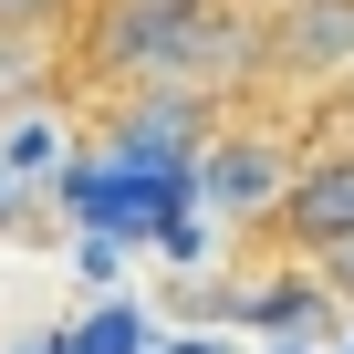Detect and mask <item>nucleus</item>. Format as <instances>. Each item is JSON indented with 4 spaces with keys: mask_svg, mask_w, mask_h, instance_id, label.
<instances>
[{
    "mask_svg": "<svg viewBox=\"0 0 354 354\" xmlns=\"http://www.w3.org/2000/svg\"><path fill=\"white\" fill-rule=\"evenodd\" d=\"M261 63L292 84L354 73V0H271L261 11Z\"/></svg>",
    "mask_w": 354,
    "mask_h": 354,
    "instance_id": "f257e3e1",
    "label": "nucleus"
},
{
    "mask_svg": "<svg viewBox=\"0 0 354 354\" xmlns=\"http://www.w3.org/2000/svg\"><path fill=\"white\" fill-rule=\"evenodd\" d=\"M188 177H198V198H209L219 219H261V209L281 219V198H292V167H281L271 136H209Z\"/></svg>",
    "mask_w": 354,
    "mask_h": 354,
    "instance_id": "f03ea898",
    "label": "nucleus"
},
{
    "mask_svg": "<svg viewBox=\"0 0 354 354\" xmlns=\"http://www.w3.org/2000/svg\"><path fill=\"white\" fill-rule=\"evenodd\" d=\"M281 230H292L302 250H323V240H354V146H333V156H302V167H292Z\"/></svg>",
    "mask_w": 354,
    "mask_h": 354,
    "instance_id": "7ed1b4c3",
    "label": "nucleus"
},
{
    "mask_svg": "<svg viewBox=\"0 0 354 354\" xmlns=\"http://www.w3.org/2000/svg\"><path fill=\"white\" fill-rule=\"evenodd\" d=\"M42 177H73V125L53 104L0 115V188H42Z\"/></svg>",
    "mask_w": 354,
    "mask_h": 354,
    "instance_id": "20e7f679",
    "label": "nucleus"
},
{
    "mask_svg": "<svg viewBox=\"0 0 354 354\" xmlns=\"http://www.w3.org/2000/svg\"><path fill=\"white\" fill-rule=\"evenodd\" d=\"M63 354H146V333H136V313H125V302H104V313H84V323H73V344H63Z\"/></svg>",
    "mask_w": 354,
    "mask_h": 354,
    "instance_id": "39448f33",
    "label": "nucleus"
},
{
    "mask_svg": "<svg viewBox=\"0 0 354 354\" xmlns=\"http://www.w3.org/2000/svg\"><path fill=\"white\" fill-rule=\"evenodd\" d=\"M313 261H323V292H344V302H354V240H323Z\"/></svg>",
    "mask_w": 354,
    "mask_h": 354,
    "instance_id": "423d86ee",
    "label": "nucleus"
},
{
    "mask_svg": "<svg viewBox=\"0 0 354 354\" xmlns=\"http://www.w3.org/2000/svg\"><path fill=\"white\" fill-rule=\"evenodd\" d=\"M53 11H63V0H0V32H42Z\"/></svg>",
    "mask_w": 354,
    "mask_h": 354,
    "instance_id": "0eeeda50",
    "label": "nucleus"
},
{
    "mask_svg": "<svg viewBox=\"0 0 354 354\" xmlns=\"http://www.w3.org/2000/svg\"><path fill=\"white\" fill-rule=\"evenodd\" d=\"M0 73H11V32H0Z\"/></svg>",
    "mask_w": 354,
    "mask_h": 354,
    "instance_id": "6e6552de",
    "label": "nucleus"
},
{
    "mask_svg": "<svg viewBox=\"0 0 354 354\" xmlns=\"http://www.w3.org/2000/svg\"><path fill=\"white\" fill-rule=\"evenodd\" d=\"M261 11H271V0H261Z\"/></svg>",
    "mask_w": 354,
    "mask_h": 354,
    "instance_id": "1a4fd4ad",
    "label": "nucleus"
}]
</instances>
